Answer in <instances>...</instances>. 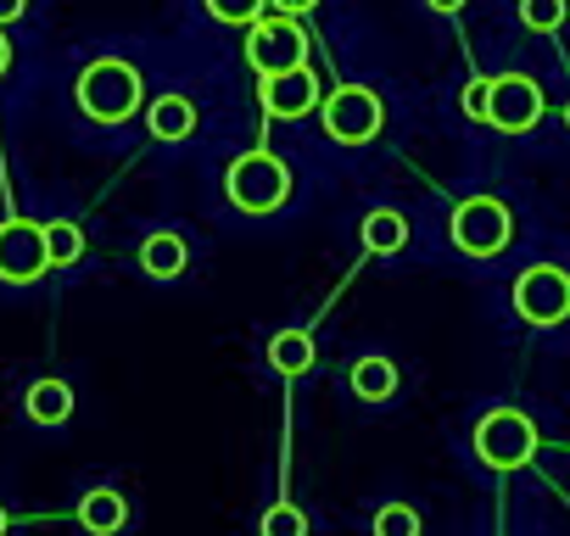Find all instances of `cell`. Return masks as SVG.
<instances>
[{
    "label": "cell",
    "mask_w": 570,
    "mask_h": 536,
    "mask_svg": "<svg viewBox=\"0 0 570 536\" xmlns=\"http://www.w3.org/2000/svg\"><path fill=\"white\" fill-rule=\"evenodd\" d=\"M73 101H79V112L90 118V123H129L135 112H140V101H146V79H140V68L135 62H124V57H96L79 79H73Z\"/></svg>",
    "instance_id": "obj_1"
},
{
    "label": "cell",
    "mask_w": 570,
    "mask_h": 536,
    "mask_svg": "<svg viewBox=\"0 0 570 536\" xmlns=\"http://www.w3.org/2000/svg\"><path fill=\"white\" fill-rule=\"evenodd\" d=\"M224 196L235 212L246 218H268L285 207V196H292V168H285L274 151H240L224 173Z\"/></svg>",
    "instance_id": "obj_2"
},
{
    "label": "cell",
    "mask_w": 570,
    "mask_h": 536,
    "mask_svg": "<svg viewBox=\"0 0 570 536\" xmlns=\"http://www.w3.org/2000/svg\"><path fill=\"white\" fill-rule=\"evenodd\" d=\"M448 235L464 257H498L514 240V218L498 196H464L448 218Z\"/></svg>",
    "instance_id": "obj_3"
},
{
    "label": "cell",
    "mask_w": 570,
    "mask_h": 536,
    "mask_svg": "<svg viewBox=\"0 0 570 536\" xmlns=\"http://www.w3.org/2000/svg\"><path fill=\"white\" fill-rule=\"evenodd\" d=\"M320 118H325V135L336 146H370L386 123V107L370 85H336L325 101H320Z\"/></svg>",
    "instance_id": "obj_4"
},
{
    "label": "cell",
    "mask_w": 570,
    "mask_h": 536,
    "mask_svg": "<svg viewBox=\"0 0 570 536\" xmlns=\"http://www.w3.org/2000/svg\"><path fill=\"white\" fill-rule=\"evenodd\" d=\"M246 62L257 68V79L308 68V34L297 29V18H279V12L257 18V23H246Z\"/></svg>",
    "instance_id": "obj_5"
},
{
    "label": "cell",
    "mask_w": 570,
    "mask_h": 536,
    "mask_svg": "<svg viewBox=\"0 0 570 536\" xmlns=\"http://www.w3.org/2000/svg\"><path fill=\"white\" fill-rule=\"evenodd\" d=\"M531 453H537V425L520 408H492L475 425V458L487 469H520L531 464Z\"/></svg>",
    "instance_id": "obj_6"
},
{
    "label": "cell",
    "mask_w": 570,
    "mask_h": 536,
    "mask_svg": "<svg viewBox=\"0 0 570 536\" xmlns=\"http://www.w3.org/2000/svg\"><path fill=\"white\" fill-rule=\"evenodd\" d=\"M514 314L525 325H537V330L570 319V275L553 268V262H531L525 275L514 280Z\"/></svg>",
    "instance_id": "obj_7"
},
{
    "label": "cell",
    "mask_w": 570,
    "mask_h": 536,
    "mask_svg": "<svg viewBox=\"0 0 570 536\" xmlns=\"http://www.w3.org/2000/svg\"><path fill=\"white\" fill-rule=\"evenodd\" d=\"M46 268H51L46 224H35V218H7L0 224V280L7 286H35Z\"/></svg>",
    "instance_id": "obj_8"
},
{
    "label": "cell",
    "mask_w": 570,
    "mask_h": 536,
    "mask_svg": "<svg viewBox=\"0 0 570 536\" xmlns=\"http://www.w3.org/2000/svg\"><path fill=\"white\" fill-rule=\"evenodd\" d=\"M537 118H542V90H537V79H525V73L492 79V107H487V123H492V129L525 135V129H537Z\"/></svg>",
    "instance_id": "obj_9"
},
{
    "label": "cell",
    "mask_w": 570,
    "mask_h": 536,
    "mask_svg": "<svg viewBox=\"0 0 570 536\" xmlns=\"http://www.w3.org/2000/svg\"><path fill=\"white\" fill-rule=\"evenodd\" d=\"M263 112L268 118H279V123H297V118H308L325 96H320V79H314V68H292V73H274V79H263Z\"/></svg>",
    "instance_id": "obj_10"
},
{
    "label": "cell",
    "mask_w": 570,
    "mask_h": 536,
    "mask_svg": "<svg viewBox=\"0 0 570 536\" xmlns=\"http://www.w3.org/2000/svg\"><path fill=\"white\" fill-rule=\"evenodd\" d=\"M146 129H151V140H163V146L190 140V135H196V101H190V96H157V101L146 107Z\"/></svg>",
    "instance_id": "obj_11"
},
{
    "label": "cell",
    "mask_w": 570,
    "mask_h": 536,
    "mask_svg": "<svg viewBox=\"0 0 570 536\" xmlns=\"http://www.w3.org/2000/svg\"><path fill=\"white\" fill-rule=\"evenodd\" d=\"M185 262H190V246H185L174 229H151V235L140 240V268H146L151 280H179Z\"/></svg>",
    "instance_id": "obj_12"
},
{
    "label": "cell",
    "mask_w": 570,
    "mask_h": 536,
    "mask_svg": "<svg viewBox=\"0 0 570 536\" xmlns=\"http://www.w3.org/2000/svg\"><path fill=\"white\" fill-rule=\"evenodd\" d=\"M358 240H364V251H375V257H397V251L409 246V218H403L397 207H375V212H364Z\"/></svg>",
    "instance_id": "obj_13"
},
{
    "label": "cell",
    "mask_w": 570,
    "mask_h": 536,
    "mask_svg": "<svg viewBox=\"0 0 570 536\" xmlns=\"http://www.w3.org/2000/svg\"><path fill=\"white\" fill-rule=\"evenodd\" d=\"M79 525H85L90 536H118V530L129 525V503H124V492H112V486L85 492V503H79Z\"/></svg>",
    "instance_id": "obj_14"
},
{
    "label": "cell",
    "mask_w": 570,
    "mask_h": 536,
    "mask_svg": "<svg viewBox=\"0 0 570 536\" xmlns=\"http://www.w3.org/2000/svg\"><path fill=\"white\" fill-rule=\"evenodd\" d=\"M23 408H29V419H35V425L57 430V425H68V419H73V386H68V380H35Z\"/></svg>",
    "instance_id": "obj_15"
},
{
    "label": "cell",
    "mask_w": 570,
    "mask_h": 536,
    "mask_svg": "<svg viewBox=\"0 0 570 536\" xmlns=\"http://www.w3.org/2000/svg\"><path fill=\"white\" fill-rule=\"evenodd\" d=\"M314 358H320V347H314L308 330H279V336L268 341V364H274L279 375H308Z\"/></svg>",
    "instance_id": "obj_16"
},
{
    "label": "cell",
    "mask_w": 570,
    "mask_h": 536,
    "mask_svg": "<svg viewBox=\"0 0 570 536\" xmlns=\"http://www.w3.org/2000/svg\"><path fill=\"white\" fill-rule=\"evenodd\" d=\"M347 380H353L358 403H386V397L397 391V364H392V358H358Z\"/></svg>",
    "instance_id": "obj_17"
},
{
    "label": "cell",
    "mask_w": 570,
    "mask_h": 536,
    "mask_svg": "<svg viewBox=\"0 0 570 536\" xmlns=\"http://www.w3.org/2000/svg\"><path fill=\"white\" fill-rule=\"evenodd\" d=\"M46 257H51V268H73L85 257V229L68 224V218L46 224Z\"/></svg>",
    "instance_id": "obj_18"
},
{
    "label": "cell",
    "mask_w": 570,
    "mask_h": 536,
    "mask_svg": "<svg viewBox=\"0 0 570 536\" xmlns=\"http://www.w3.org/2000/svg\"><path fill=\"white\" fill-rule=\"evenodd\" d=\"M257 536H308V514L297 503H274L257 525Z\"/></svg>",
    "instance_id": "obj_19"
},
{
    "label": "cell",
    "mask_w": 570,
    "mask_h": 536,
    "mask_svg": "<svg viewBox=\"0 0 570 536\" xmlns=\"http://www.w3.org/2000/svg\"><path fill=\"white\" fill-rule=\"evenodd\" d=\"M520 23L531 34H553L564 23V0H520Z\"/></svg>",
    "instance_id": "obj_20"
},
{
    "label": "cell",
    "mask_w": 570,
    "mask_h": 536,
    "mask_svg": "<svg viewBox=\"0 0 570 536\" xmlns=\"http://www.w3.org/2000/svg\"><path fill=\"white\" fill-rule=\"evenodd\" d=\"M268 12V0H207V18H218V23H257Z\"/></svg>",
    "instance_id": "obj_21"
},
{
    "label": "cell",
    "mask_w": 570,
    "mask_h": 536,
    "mask_svg": "<svg viewBox=\"0 0 570 536\" xmlns=\"http://www.w3.org/2000/svg\"><path fill=\"white\" fill-rule=\"evenodd\" d=\"M375 536H420V514L409 503H386L375 514Z\"/></svg>",
    "instance_id": "obj_22"
},
{
    "label": "cell",
    "mask_w": 570,
    "mask_h": 536,
    "mask_svg": "<svg viewBox=\"0 0 570 536\" xmlns=\"http://www.w3.org/2000/svg\"><path fill=\"white\" fill-rule=\"evenodd\" d=\"M459 107H464V118H470V123H487V107H492V79H470V85H464V96H459Z\"/></svg>",
    "instance_id": "obj_23"
},
{
    "label": "cell",
    "mask_w": 570,
    "mask_h": 536,
    "mask_svg": "<svg viewBox=\"0 0 570 536\" xmlns=\"http://www.w3.org/2000/svg\"><path fill=\"white\" fill-rule=\"evenodd\" d=\"M268 7L279 12V18H303V12H314L320 0H268Z\"/></svg>",
    "instance_id": "obj_24"
},
{
    "label": "cell",
    "mask_w": 570,
    "mask_h": 536,
    "mask_svg": "<svg viewBox=\"0 0 570 536\" xmlns=\"http://www.w3.org/2000/svg\"><path fill=\"white\" fill-rule=\"evenodd\" d=\"M29 12V0H0V29H7V23H18Z\"/></svg>",
    "instance_id": "obj_25"
},
{
    "label": "cell",
    "mask_w": 570,
    "mask_h": 536,
    "mask_svg": "<svg viewBox=\"0 0 570 536\" xmlns=\"http://www.w3.org/2000/svg\"><path fill=\"white\" fill-rule=\"evenodd\" d=\"M431 12H442V18H453V12H464V0H425Z\"/></svg>",
    "instance_id": "obj_26"
},
{
    "label": "cell",
    "mask_w": 570,
    "mask_h": 536,
    "mask_svg": "<svg viewBox=\"0 0 570 536\" xmlns=\"http://www.w3.org/2000/svg\"><path fill=\"white\" fill-rule=\"evenodd\" d=\"M12 68V46H7V29H0V73Z\"/></svg>",
    "instance_id": "obj_27"
},
{
    "label": "cell",
    "mask_w": 570,
    "mask_h": 536,
    "mask_svg": "<svg viewBox=\"0 0 570 536\" xmlns=\"http://www.w3.org/2000/svg\"><path fill=\"white\" fill-rule=\"evenodd\" d=\"M7 525H12V519H7V508H0V536H7Z\"/></svg>",
    "instance_id": "obj_28"
},
{
    "label": "cell",
    "mask_w": 570,
    "mask_h": 536,
    "mask_svg": "<svg viewBox=\"0 0 570 536\" xmlns=\"http://www.w3.org/2000/svg\"><path fill=\"white\" fill-rule=\"evenodd\" d=\"M564 123H570V107H564Z\"/></svg>",
    "instance_id": "obj_29"
}]
</instances>
